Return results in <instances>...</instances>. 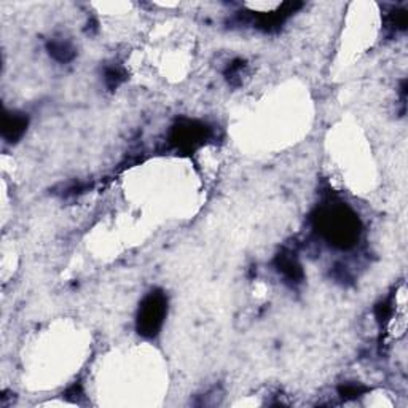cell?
I'll return each instance as SVG.
<instances>
[{"label": "cell", "instance_id": "cell-1", "mask_svg": "<svg viewBox=\"0 0 408 408\" xmlns=\"http://www.w3.org/2000/svg\"><path fill=\"white\" fill-rule=\"evenodd\" d=\"M318 227L333 246L342 249L353 247L359 239L360 222L358 216L346 206L324 208L318 217Z\"/></svg>", "mask_w": 408, "mask_h": 408}, {"label": "cell", "instance_id": "cell-2", "mask_svg": "<svg viewBox=\"0 0 408 408\" xmlns=\"http://www.w3.org/2000/svg\"><path fill=\"white\" fill-rule=\"evenodd\" d=\"M166 311H168V300L162 290H153L143 298L137 313V332L146 338H155L162 330Z\"/></svg>", "mask_w": 408, "mask_h": 408}, {"label": "cell", "instance_id": "cell-3", "mask_svg": "<svg viewBox=\"0 0 408 408\" xmlns=\"http://www.w3.org/2000/svg\"><path fill=\"white\" fill-rule=\"evenodd\" d=\"M206 136H208V128L204 125L197 122H183L174 126L171 139L177 147L190 150V148L198 147L206 139Z\"/></svg>", "mask_w": 408, "mask_h": 408}, {"label": "cell", "instance_id": "cell-4", "mask_svg": "<svg viewBox=\"0 0 408 408\" xmlns=\"http://www.w3.org/2000/svg\"><path fill=\"white\" fill-rule=\"evenodd\" d=\"M29 125V118L21 112H5L2 123V136L3 139L13 143L18 142L24 136Z\"/></svg>", "mask_w": 408, "mask_h": 408}, {"label": "cell", "instance_id": "cell-5", "mask_svg": "<svg viewBox=\"0 0 408 408\" xmlns=\"http://www.w3.org/2000/svg\"><path fill=\"white\" fill-rule=\"evenodd\" d=\"M276 267H278L279 273L292 283H300L303 278L302 265L292 254H279L276 258Z\"/></svg>", "mask_w": 408, "mask_h": 408}, {"label": "cell", "instance_id": "cell-6", "mask_svg": "<svg viewBox=\"0 0 408 408\" xmlns=\"http://www.w3.org/2000/svg\"><path fill=\"white\" fill-rule=\"evenodd\" d=\"M47 48L50 55L59 62H69L76 56V50H73L71 43L64 42V40H51Z\"/></svg>", "mask_w": 408, "mask_h": 408}, {"label": "cell", "instance_id": "cell-7", "mask_svg": "<svg viewBox=\"0 0 408 408\" xmlns=\"http://www.w3.org/2000/svg\"><path fill=\"white\" fill-rule=\"evenodd\" d=\"M125 80V73L118 67H108L106 71V83L108 88H117Z\"/></svg>", "mask_w": 408, "mask_h": 408}, {"label": "cell", "instance_id": "cell-8", "mask_svg": "<svg viewBox=\"0 0 408 408\" xmlns=\"http://www.w3.org/2000/svg\"><path fill=\"white\" fill-rule=\"evenodd\" d=\"M364 391H365V388L360 386V384L348 383V384H344V386L340 388V394L343 395V398L353 399V398H359V395L364 393Z\"/></svg>", "mask_w": 408, "mask_h": 408}]
</instances>
